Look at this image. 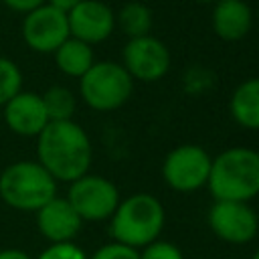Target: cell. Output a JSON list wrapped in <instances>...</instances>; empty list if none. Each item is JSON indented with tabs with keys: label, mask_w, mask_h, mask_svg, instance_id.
Instances as JSON below:
<instances>
[{
	"label": "cell",
	"mask_w": 259,
	"mask_h": 259,
	"mask_svg": "<svg viewBox=\"0 0 259 259\" xmlns=\"http://www.w3.org/2000/svg\"><path fill=\"white\" fill-rule=\"evenodd\" d=\"M210 73L206 71V69H200V67H194V69H190L188 73H186V83H190L192 81V87H188L190 91H202L204 87H208L212 81H210Z\"/></svg>",
	"instance_id": "23"
},
{
	"label": "cell",
	"mask_w": 259,
	"mask_h": 259,
	"mask_svg": "<svg viewBox=\"0 0 259 259\" xmlns=\"http://www.w3.org/2000/svg\"><path fill=\"white\" fill-rule=\"evenodd\" d=\"M47 115L51 121L73 119L77 111V95L65 85H51L45 93H40Z\"/></svg>",
	"instance_id": "18"
},
{
	"label": "cell",
	"mask_w": 259,
	"mask_h": 259,
	"mask_svg": "<svg viewBox=\"0 0 259 259\" xmlns=\"http://www.w3.org/2000/svg\"><path fill=\"white\" fill-rule=\"evenodd\" d=\"M2 119L6 127L20 138H36L51 121L40 93L24 89L2 105Z\"/></svg>",
	"instance_id": "12"
},
{
	"label": "cell",
	"mask_w": 259,
	"mask_h": 259,
	"mask_svg": "<svg viewBox=\"0 0 259 259\" xmlns=\"http://www.w3.org/2000/svg\"><path fill=\"white\" fill-rule=\"evenodd\" d=\"M20 34L24 45L38 55H53L71 34L67 14L53 8L51 4H42L26 14H22Z\"/></svg>",
	"instance_id": "10"
},
{
	"label": "cell",
	"mask_w": 259,
	"mask_h": 259,
	"mask_svg": "<svg viewBox=\"0 0 259 259\" xmlns=\"http://www.w3.org/2000/svg\"><path fill=\"white\" fill-rule=\"evenodd\" d=\"M251 259H259V249H257V251L253 253V257H251Z\"/></svg>",
	"instance_id": "28"
},
{
	"label": "cell",
	"mask_w": 259,
	"mask_h": 259,
	"mask_svg": "<svg viewBox=\"0 0 259 259\" xmlns=\"http://www.w3.org/2000/svg\"><path fill=\"white\" fill-rule=\"evenodd\" d=\"M194 2H200V4H214L217 0H194Z\"/></svg>",
	"instance_id": "27"
},
{
	"label": "cell",
	"mask_w": 259,
	"mask_h": 259,
	"mask_svg": "<svg viewBox=\"0 0 259 259\" xmlns=\"http://www.w3.org/2000/svg\"><path fill=\"white\" fill-rule=\"evenodd\" d=\"M34 259H89V255L75 243H49Z\"/></svg>",
	"instance_id": "20"
},
{
	"label": "cell",
	"mask_w": 259,
	"mask_h": 259,
	"mask_svg": "<svg viewBox=\"0 0 259 259\" xmlns=\"http://www.w3.org/2000/svg\"><path fill=\"white\" fill-rule=\"evenodd\" d=\"M140 259H184V255L174 243L156 239L154 243L140 249Z\"/></svg>",
	"instance_id": "21"
},
{
	"label": "cell",
	"mask_w": 259,
	"mask_h": 259,
	"mask_svg": "<svg viewBox=\"0 0 259 259\" xmlns=\"http://www.w3.org/2000/svg\"><path fill=\"white\" fill-rule=\"evenodd\" d=\"M34 140L36 162L57 182L71 184L89 172L93 160L91 138L75 119L49 121Z\"/></svg>",
	"instance_id": "1"
},
{
	"label": "cell",
	"mask_w": 259,
	"mask_h": 259,
	"mask_svg": "<svg viewBox=\"0 0 259 259\" xmlns=\"http://www.w3.org/2000/svg\"><path fill=\"white\" fill-rule=\"evenodd\" d=\"M212 32L225 42L245 38L253 26V10L247 0H217L210 10Z\"/></svg>",
	"instance_id": "14"
},
{
	"label": "cell",
	"mask_w": 259,
	"mask_h": 259,
	"mask_svg": "<svg viewBox=\"0 0 259 259\" xmlns=\"http://www.w3.org/2000/svg\"><path fill=\"white\" fill-rule=\"evenodd\" d=\"M206 223L214 237L231 245H245L257 237L259 217L249 202L214 200L208 208Z\"/></svg>",
	"instance_id": "9"
},
{
	"label": "cell",
	"mask_w": 259,
	"mask_h": 259,
	"mask_svg": "<svg viewBox=\"0 0 259 259\" xmlns=\"http://www.w3.org/2000/svg\"><path fill=\"white\" fill-rule=\"evenodd\" d=\"M89 259H140V251L111 241L101 245Z\"/></svg>",
	"instance_id": "22"
},
{
	"label": "cell",
	"mask_w": 259,
	"mask_h": 259,
	"mask_svg": "<svg viewBox=\"0 0 259 259\" xmlns=\"http://www.w3.org/2000/svg\"><path fill=\"white\" fill-rule=\"evenodd\" d=\"M8 10L16 12V14H26L42 4H47V0H0Z\"/></svg>",
	"instance_id": "24"
},
{
	"label": "cell",
	"mask_w": 259,
	"mask_h": 259,
	"mask_svg": "<svg viewBox=\"0 0 259 259\" xmlns=\"http://www.w3.org/2000/svg\"><path fill=\"white\" fill-rule=\"evenodd\" d=\"M67 200L77 210L83 223H99L109 221L121 196L119 188L109 178L87 172L69 184Z\"/></svg>",
	"instance_id": "6"
},
{
	"label": "cell",
	"mask_w": 259,
	"mask_h": 259,
	"mask_svg": "<svg viewBox=\"0 0 259 259\" xmlns=\"http://www.w3.org/2000/svg\"><path fill=\"white\" fill-rule=\"evenodd\" d=\"M212 158L196 144H182L170 150L162 162V178L176 192H194L208 182Z\"/></svg>",
	"instance_id": "7"
},
{
	"label": "cell",
	"mask_w": 259,
	"mask_h": 259,
	"mask_svg": "<svg viewBox=\"0 0 259 259\" xmlns=\"http://www.w3.org/2000/svg\"><path fill=\"white\" fill-rule=\"evenodd\" d=\"M164 223L166 210L160 198L150 192H134L121 198L109 217V235L115 243L140 251L160 239Z\"/></svg>",
	"instance_id": "2"
},
{
	"label": "cell",
	"mask_w": 259,
	"mask_h": 259,
	"mask_svg": "<svg viewBox=\"0 0 259 259\" xmlns=\"http://www.w3.org/2000/svg\"><path fill=\"white\" fill-rule=\"evenodd\" d=\"M121 65L134 81L154 83L168 75L172 57L168 47L154 34L127 38L121 49Z\"/></svg>",
	"instance_id": "8"
},
{
	"label": "cell",
	"mask_w": 259,
	"mask_h": 259,
	"mask_svg": "<svg viewBox=\"0 0 259 259\" xmlns=\"http://www.w3.org/2000/svg\"><path fill=\"white\" fill-rule=\"evenodd\" d=\"M69 34L91 47L105 42L115 30V12L103 0H81L67 12Z\"/></svg>",
	"instance_id": "11"
},
{
	"label": "cell",
	"mask_w": 259,
	"mask_h": 259,
	"mask_svg": "<svg viewBox=\"0 0 259 259\" xmlns=\"http://www.w3.org/2000/svg\"><path fill=\"white\" fill-rule=\"evenodd\" d=\"M132 93L134 79L115 61H95L79 79V97L89 109L99 113L119 109L130 101Z\"/></svg>",
	"instance_id": "5"
},
{
	"label": "cell",
	"mask_w": 259,
	"mask_h": 259,
	"mask_svg": "<svg viewBox=\"0 0 259 259\" xmlns=\"http://www.w3.org/2000/svg\"><path fill=\"white\" fill-rule=\"evenodd\" d=\"M152 24H154V14L150 6L140 0L123 2L115 12V28H119L127 38L150 34Z\"/></svg>",
	"instance_id": "17"
},
{
	"label": "cell",
	"mask_w": 259,
	"mask_h": 259,
	"mask_svg": "<svg viewBox=\"0 0 259 259\" xmlns=\"http://www.w3.org/2000/svg\"><path fill=\"white\" fill-rule=\"evenodd\" d=\"M22 81L24 77L20 67L12 59L0 55V107L22 89Z\"/></svg>",
	"instance_id": "19"
},
{
	"label": "cell",
	"mask_w": 259,
	"mask_h": 259,
	"mask_svg": "<svg viewBox=\"0 0 259 259\" xmlns=\"http://www.w3.org/2000/svg\"><path fill=\"white\" fill-rule=\"evenodd\" d=\"M36 229L49 243L75 241L83 229V221L71 206L67 196H53L36 212Z\"/></svg>",
	"instance_id": "13"
},
{
	"label": "cell",
	"mask_w": 259,
	"mask_h": 259,
	"mask_svg": "<svg viewBox=\"0 0 259 259\" xmlns=\"http://www.w3.org/2000/svg\"><path fill=\"white\" fill-rule=\"evenodd\" d=\"M214 200L249 202L259 194V152L233 146L212 158L206 182Z\"/></svg>",
	"instance_id": "3"
},
{
	"label": "cell",
	"mask_w": 259,
	"mask_h": 259,
	"mask_svg": "<svg viewBox=\"0 0 259 259\" xmlns=\"http://www.w3.org/2000/svg\"><path fill=\"white\" fill-rule=\"evenodd\" d=\"M79 2H81V0H47V4H51L53 8H57V10L65 12V14H67L71 8H75Z\"/></svg>",
	"instance_id": "26"
},
{
	"label": "cell",
	"mask_w": 259,
	"mask_h": 259,
	"mask_svg": "<svg viewBox=\"0 0 259 259\" xmlns=\"http://www.w3.org/2000/svg\"><path fill=\"white\" fill-rule=\"evenodd\" d=\"M53 59H55L57 69L65 77L81 79L91 69V65L95 63V53H93V47L91 45H87V42H83L79 38L69 36L53 53Z\"/></svg>",
	"instance_id": "16"
},
{
	"label": "cell",
	"mask_w": 259,
	"mask_h": 259,
	"mask_svg": "<svg viewBox=\"0 0 259 259\" xmlns=\"http://www.w3.org/2000/svg\"><path fill=\"white\" fill-rule=\"evenodd\" d=\"M57 180L36 160H14L0 172V198L20 212H36L57 196Z\"/></svg>",
	"instance_id": "4"
},
{
	"label": "cell",
	"mask_w": 259,
	"mask_h": 259,
	"mask_svg": "<svg viewBox=\"0 0 259 259\" xmlns=\"http://www.w3.org/2000/svg\"><path fill=\"white\" fill-rule=\"evenodd\" d=\"M0 259H34L30 257L26 251L22 249H16V247H6V249H0Z\"/></svg>",
	"instance_id": "25"
},
{
	"label": "cell",
	"mask_w": 259,
	"mask_h": 259,
	"mask_svg": "<svg viewBox=\"0 0 259 259\" xmlns=\"http://www.w3.org/2000/svg\"><path fill=\"white\" fill-rule=\"evenodd\" d=\"M233 119L245 130H259V77L241 81L229 99Z\"/></svg>",
	"instance_id": "15"
}]
</instances>
